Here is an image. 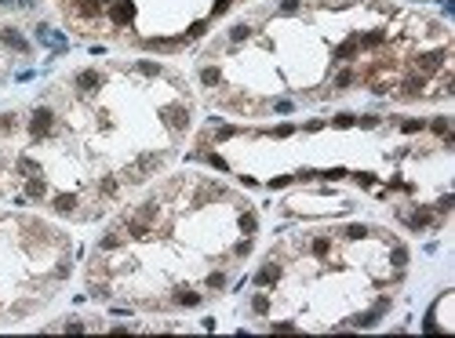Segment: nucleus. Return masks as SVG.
I'll use <instances>...</instances> for the list:
<instances>
[{"instance_id":"nucleus-1","label":"nucleus","mask_w":455,"mask_h":338,"mask_svg":"<svg viewBox=\"0 0 455 338\" xmlns=\"http://www.w3.org/2000/svg\"><path fill=\"white\" fill-rule=\"evenodd\" d=\"M164 164V153H146V157H139L135 160V167H131V182H142V178H149V171H157V167Z\"/></svg>"},{"instance_id":"nucleus-2","label":"nucleus","mask_w":455,"mask_h":338,"mask_svg":"<svg viewBox=\"0 0 455 338\" xmlns=\"http://www.w3.org/2000/svg\"><path fill=\"white\" fill-rule=\"evenodd\" d=\"M160 117H164V124H168L171 131H186L190 128V109L186 105H168Z\"/></svg>"},{"instance_id":"nucleus-3","label":"nucleus","mask_w":455,"mask_h":338,"mask_svg":"<svg viewBox=\"0 0 455 338\" xmlns=\"http://www.w3.org/2000/svg\"><path fill=\"white\" fill-rule=\"evenodd\" d=\"M110 19L117 26H128L135 19V4H131V0H113V4H110Z\"/></svg>"},{"instance_id":"nucleus-4","label":"nucleus","mask_w":455,"mask_h":338,"mask_svg":"<svg viewBox=\"0 0 455 338\" xmlns=\"http://www.w3.org/2000/svg\"><path fill=\"white\" fill-rule=\"evenodd\" d=\"M48 131H51V109H37L33 120H29V135H33V138H44Z\"/></svg>"},{"instance_id":"nucleus-5","label":"nucleus","mask_w":455,"mask_h":338,"mask_svg":"<svg viewBox=\"0 0 455 338\" xmlns=\"http://www.w3.org/2000/svg\"><path fill=\"white\" fill-rule=\"evenodd\" d=\"M444 66V51H430V55H419L415 58V69L419 73H433V69H441Z\"/></svg>"},{"instance_id":"nucleus-6","label":"nucleus","mask_w":455,"mask_h":338,"mask_svg":"<svg viewBox=\"0 0 455 338\" xmlns=\"http://www.w3.org/2000/svg\"><path fill=\"white\" fill-rule=\"evenodd\" d=\"M99 84H102V76H99L95 69H80V73H77V87H80V91H95Z\"/></svg>"},{"instance_id":"nucleus-7","label":"nucleus","mask_w":455,"mask_h":338,"mask_svg":"<svg viewBox=\"0 0 455 338\" xmlns=\"http://www.w3.org/2000/svg\"><path fill=\"white\" fill-rule=\"evenodd\" d=\"M430 222H433V211H426V207L415 211V214H408V226H412V229H426Z\"/></svg>"},{"instance_id":"nucleus-8","label":"nucleus","mask_w":455,"mask_h":338,"mask_svg":"<svg viewBox=\"0 0 455 338\" xmlns=\"http://www.w3.org/2000/svg\"><path fill=\"white\" fill-rule=\"evenodd\" d=\"M77 11L84 15V19H95V15L102 11V0H77Z\"/></svg>"},{"instance_id":"nucleus-9","label":"nucleus","mask_w":455,"mask_h":338,"mask_svg":"<svg viewBox=\"0 0 455 338\" xmlns=\"http://www.w3.org/2000/svg\"><path fill=\"white\" fill-rule=\"evenodd\" d=\"M73 207H77V196H73V193H62V196H55V211H58V214H69Z\"/></svg>"},{"instance_id":"nucleus-10","label":"nucleus","mask_w":455,"mask_h":338,"mask_svg":"<svg viewBox=\"0 0 455 338\" xmlns=\"http://www.w3.org/2000/svg\"><path fill=\"white\" fill-rule=\"evenodd\" d=\"M422 87H426V80H422V76H408V80H404V95L415 98V95H422Z\"/></svg>"},{"instance_id":"nucleus-11","label":"nucleus","mask_w":455,"mask_h":338,"mask_svg":"<svg viewBox=\"0 0 455 338\" xmlns=\"http://www.w3.org/2000/svg\"><path fill=\"white\" fill-rule=\"evenodd\" d=\"M0 40H4L8 48H15V51H26V40L15 33V29H4V33H0Z\"/></svg>"},{"instance_id":"nucleus-12","label":"nucleus","mask_w":455,"mask_h":338,"mask_svg":"<svg viewBox=\"0 0 455 338\" xmlns=\"http://www.w3.org/2000/svg\"><path fill=\"white\" fill-rule=\"evenodd\" d=\"M375 320H379V309L360 313V316H353V327H375Z\"/></svg>"},{"instance_id":"nucleus-13","label":"nucleus","mask_w":455,"mask_h":338,"mask_svg":"<svg viewBox=\"0 0 455 338\" xmlns=\"http://www.w3.org/2000/svg\"><path fill=\"white\" fill-rule=\"evenodd\" d=\"M153 218H157V200H149L139 207V222H153Z\"/></svg>"},{"instance_id":"nucleus-14","label":"nucleus","mask_w":455,"mask_h":338,"mask_svg":"<svg viewBox=\"0 0 455 338\" xmlns=\"http://www.w3.org/2000/svg\"><path fill=\"white\" fill-rule=\"evenodd\" d=\"M201 80H204V84H208V87H215V84H219V80H222V73H219V69H215V66H208V69H204V73H201Z\"/></svg>"},{"instance_id":"nucleus-15","label":"nucleus","mask_w":455,"mask_h":338,"mask_svg":"<svg viewBox=\"0 0 455 338\" xmlns=\"http://www.w3.org/2000/svg\"><path fill=\"white\" fill-rule=\"evenodd\" d=\"M277 276H281V269L277 266H266L259 276H255V280H259V284H273V280H277Z\"/></svg>"},{"instance_id":"nucleus-16","label":"nucleus","mask_w":455,"mask_h":338,"mask_svg":"<svg viewBox=\"0 0 455 338\" xmlns=\"http://www.w3.org/2000/svg\"><path fill=\"white\" fill-rule=\"evenodd\" d=\"M328 251H331V240H328V237H317V240H313V255H317V258H324Z\"/></svg>"},{"instance_id":"nucleus-17","label":"nucleus","mask_w":455,"mask_h":338,"mask_svg":"<svg viewBox=\"0 0 455 338\" xmlns=\"http://www.w3.org/2000/svg\"><path fill=\"white\" fill-rule=\"evenodd\" d=\"M175 302H178V305H197V302H201V295H197V291H178Z\"/></svg>"},{"instance_id":"nucleus-18","label":"nucleus","mask_w":455,"mask_h":338,"mask_svg":"<svg viewBox=\"0 0 455 338\" xmlns=\"http://www.w3.org/2000/svg\"><path fill=\"white\" fill-rule=\"evenodd\" d=\"M353 55H357V40H346L342 48L335 51V58H342V62H346V58H353Z\"/></svg>"},{"instance_id":"nucleus-19","label":"nucleus","mask_w":455,"mask_h":338,"mask_svg":"<svg viewBox=\"0 0 455 338\" xmlns=\"http://www.w3.org/2000/svg\"><path fill=\"white\" fill-rule=\"evenodd\" d=\"M240 229H244V233L251 237L255 229H259V218H255V214H240Z\"/></svg>"},{"instance_id":"nucleus-20","label":"nucleus","mask_w":455,"mask_h":338,"mask_svg":"<svg viewBox=\"0 0 455 338\" xmlns=\"http://www.w3.org/2000/svg\"><path fill=\"white\" fill-rule=\"evenodd\" d=\"M26 193H29V196H44V193H48V186H44V182H40V178H29V186H26Z\"/></svg>"},{"instance_id":"nucleus-21","label":"nucleus","mask_w":455,"mask_h":338,"mask_svg":"<svg viewBox=\"0 0 455 338\" xmlns=\"http://www.w3.org/2000/svg\"><path fill=\"white\" fill-rule=\"evenodd\" d=\"M113 248H120V237H117V233H110V237L99 240V251H113Z\"/></svg>"},{"instance_id":"nucleus-22","label":"nucleus","mask_w":455,"mask_h":338,"mask_svg":"<svg viewBox=\"0 0 455 338\" xmlns=\"http://www.w3.org/2000/svg\"><path fill=\"white\" fill-rule=\"evenodd\" d=\"M248 33H251V26L240 22V26H233V29H230V40H248Z\"/></svg>"},{"instance_id":"nucleus-23","label":"nucleus","mask_w":455,"mask_h":338,"mask_svg":"<svg viewBox=\"0 0 455 338\" xmlns=\"http://www.w3.org/2000/svg\"><path fill=\"white\" fill-rule=\"evenodd\" d=\"M251 309H255V313H269V298H266V295H255V298H251Z\"/></svg>"},{"instance_id":"nucleus-24","label":"nucleus","mask_w":455,"mask_h":338,"mask_svg":"<svg viewBox=\"0 0 455 338\" xmlns=\"http://www.w3.org/2000/svg\"><path fill=\"white\" fill-rule=\"evenodd\" d=\"M331 124H335V128H353V124H357V117H350V113H339L335 120H331Z\"/></svg>"},{"instance_id":"nucleus-25","label":"nucleus","mask_w":455,"mask_h":338,"mask_svg":"<svg viewBox=\"0 0 455 338\" xmlns=\"http://www.w3.org/2000/svg\"><path fill=\"white\" fill-rule=\"evenodd\" d=\"M430 128H433L437 135H448V128H451V120H448V117H437V120H433V124H430Z\"/></svg>"},{"instance_id":"nucleus-26","label":"nucleus","mask_w":455,"mask_h":338,"mask_svg":"<svg viewBox=\"0 0 455 338\" xmlns=\"http://www.w3.org/2000/svg\"><path fill=\"white\" fill-rule=\"evenodd\" d=\"M99 193L113 196V193H117V182H113V178H102V182H99Z\"/></svg>"},{"instance_id":"nucleus-27","label":"nucleus","mask_w":455,"mask_h":338,"mask_svg":"<svg viewBox=\"0 0 455 338\" xmlns=\"http://www.w3.org/2000/svg\"><path fill=\"white\" fill-rule=\"evenodd\" d=\"M139 73H146V76H157V73H160V66H157V62H139Z\"/></svg>"},{"instance_id":"nucleus-28","label":"nucleus","mask_w":455,"mask_h":338,"mask_svg":"<svg viewBox=\"0 0 455 338\" xmlns=\"http://www.w3.org/2000/svg\"><path fill=\"white\" fill-rule=\"evenodd\" d=\"M346 237H350V240H360V237H368V229H364V226H350V229H346Z\"/></svg>"},{"instance_id":"nucleus-29","label":"nucleus","mask_w":455,"mask_h":338,"mask_svg":"<svg viewBox=\"0 0 455 338\" xmlns=\"http://www.w3.org/2000/svg\"><path fill=\"white\" fill-rule=\"evenodd\" d=\"M208 164H211V167H219V171H230V164H226L222 157H215V153H211V157H208Z\"/></svg>"},{"instance_id":"nucleus-30","label":"nucleus","mask_w":455,"mask_h":338,"mask_svg":"<svg viewBox=\"0 0 455 338\" xmlns=\"http://www.w3.org/2000/svg\"><path fill=\"white\" fill-rule=\"evenodd\" d=\"M422 128H426L422 120H404V131H408V135H415V131H422Z\"/></svg>"},{"instance_id":"nucleus-31","label":"nucleus","mask_w":455,"mask_h":338,"mask_svg":"<svg viewBox=\"0 0 455 338\" xmlns=\"http://www.w3.org/2000/svg\"><path fill=\"white\" fill-rule=\"evenodd\" d=\"M408 262V251L404 248H393V266H404Z\"/></svg>"},{"instance_id":"nucleus-32","label":"nucleus","mask_w":455,"mask_h":338,"mask_svg":"<svg viewBox=\"0 0 455 338\" xmlns=\"http://www.w3.org/2000/svg\"><path fill=\"white\" fill-rule=\"evenodd\" d=\"M208 287H226V276L222 273H211L208 276Z\"/></svg>"},{"instance_id":"nucleus-33","label":"nucleus","mask_w":455,"mask_h":338,"mask_svg":"<svg viewBox=\"0 0 455 338\" xmlns=\"http://www.w3.org/2000/svg\"><path fill=\"white\" fill-rule=\"evenodd\" d=\"M222 11H230V0H215L211 4V15H222Z\"/></svg>"},{"instance_id":"nucleus-34","label":"nucleus","mask_w":455,"mask_h":338,"mask_svg":"<svg viewBox=\"0 0 455 338\" xmlns=\"http://www.w3.org/2000/svg\"><path fill=\"white\" fill-rule=\"evenodd\" d=\"M281 11H284V15H292V11H299V0H281Z\"/></svg>"},{"instance_id":"nucleus-35","label":"nucleus","mask_w":455,"mask_h":338,"mask_svg":"<svg viewBox=\"0 0 455 338\" xmlns=\"http://www.w3.org/2000/svg\"><path fill=\"white\" fill-rule=\"evenodd\" d=\"M204 29H208V26H204V22H193V26H190V33H186V37H201V33H204Z\"/></svg>"},{"instance_id":"nucleus-36","label":"nucleus","mask_w":455,"mask_h":338,"mask_svg":"<svg viewBox=\"0 0 455 338\" xmlns=\"http://www.w3.org/2000/svg\"><path fill=\"white\" fill-rule=\"evenodd\" d=\"M350 80H353V73H339V76H335V87H346Z\"/></svg>"},{"instance_id":"nucleus-37","label":"nucleus","mask_w":455,"mask_h":338,"mask_svg":"<svg viewBox=\"0 0 455 338\" xmlns=\"http://www.w3.org/2000/svg\"><path fill=\"white\" fill-rule=\"evenodd\" d=\"M19 171H37V164L29 160V157H22V160H19Z\"/></svg>"},{"instance_id":"nucleus-38","label":"nucleus","mask_w":455,"mask_h":338,"mask_svg":"<svg viewBox=\"0 0 455 338\" xmlns=\"http://www.w3.org/2000/svg\"><path fill=\"white\" fill-rule=\"evenodd\" d=\"M342 175H346L342 167H331V171H324V178H328V182H335V178H342Z\"/></svg>"},{"instance_id":"nucleus-39","label":"nucleus","mask_w":455,"mask_h":338,"mask_svg":"<svg viewBox=\"0 0 455 338\" xmlns=\"http://www.w3.org/2000/svg\"><path fill=\"white\" fill-rule=\"evenodd\" d=\"M233 135H237V128H219V135H215V138L222 142V138H233Z\"/></svg>"},{"instance_id":"nucleus-40","label":"nucleus","mask_w":455,"mask_h":338,"mask_svg":"<svg viewBox=\"0 0 455 338\" xmlns=\"http://www.w3.org/2000/svg\"><path fill=\"white\" fill-rule=\"evenodd\" d=\"M233 251H237V255H248V251H251V240H240V244H237Z\"/></svg>"},{"instance_id":"nucleus-41","label":"nucleus","mask_w":455,"mask_h":338,"mask_svg":"<svg viewBox=\"0 0 455 338\" xmlns=\"http://www.w3.org/2000/svg\"><path fill=\"white\" fill-rule=\"evenodd\" d=\"M364 44H368V48H372V44H383V33H368V37H364Z\"/></svg>"},{"instance_id":"nucleus-42","label":"nucleus","mask_w":455,"mask_h":338,"mask_svg":"<svg viewBox=\"0 0 455 338\" xmlns=\"http://www.w3.org/2000/svg\"><path fill=\"white\" fill-rule=\"evenodd\" d=\"M0 4H11V0H0Z\"/></svg>"}]
</instances>
